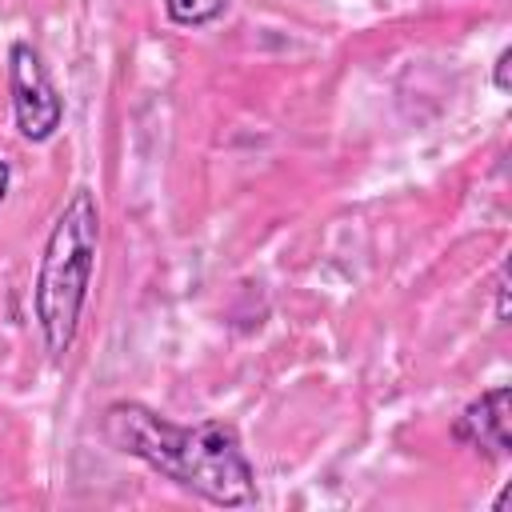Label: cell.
Segmentation results:
<instances>
[{
	"label": "cell",
	"instance_id": "1",
	"mask_svg": "<svg viewBox=\"0 0 512 512\" xmlns=\"http://www.w3.org/2000/svg\"><path fill=\"white\" fill-rule=\"evenodd\" d=\"M100 428L116 452L148 464L164 480L196 492L216 508L256 504V472L244 456L240 432L224 420L172 424L136 400H120L104 412Z\"/></svg>",
	"mask_w": 512,
	"mask_h": 512
},
{
	"label": "cell",
	"instance_id": "3",
	"mask_svg": "<svg viewBox=\"0 0 512 512\" xmlns=\"http://www.w3.org/2000/svg\"><path fill=\"white\" fill-rule=\"evenodd\" d=\"M8 88H12V116L24 140L44 144L56 136L64 120V100L32 44H12L8 52Z\"/></svg>",
	"mask_w": 512,
	"mask_h": 512
},
{
	"label": "cell",
	"instance_id": "7",
	"mask_svg": "<svg viewBox=\"0 0 512 512\" xmlns=\"http://www.w3.org/2000/svg\"><path fill=\"white\" fill-rule=\"evenodd\" d=\"M496 316L508 320V268L496 272Z\"/></svg>",
	"mask_w": 512,
	"mask_h": 512
},
{
	"label": "cell",
	"instance_id": "5",
	"mask_svg": "<svg viewBox=\"0 0 512 512\" xmlns=\"http://www.w3.org/2000/svg\"><path fill=\"white\" fill-rule=\"evenodd\" d=\"M228 0H164V12L172 24L180 28H200V24H212L216 16H224Z\"/></svg>",
	"mask_w": 512,
	"mask_h": 512
},
{
	"label": "cell",
	"instance_id": "6",
	"mask_svg": "<svg viewBox=\"0 0 512 512\" xmlns=\"http://www.w3.org/2000/svg\"><path fill=\"white\" fill-rule=\"evenodd\" d=\"M508 64H512V48H504V52L496 56V72H492L496 92H508V88H512V80H508Z\"/></svg>",
	"mask_w": 512,
	"mask_h": 512
},
{
	"label": "cell",
	"instance_id": "8",
	"mask_svg": "<svg viewBox=\"0 0 512 512\" xmlns=\"http://www.w3.org/2000/svg\"><path fill=\"white\" fill-rule=\"evenodd\" d=\"M8 180H12V168H8V160H0V200L8 196Z\"/></svg>",
	"mask_w": 512,
	"mask_h": 512
},
{
	"label": "cell",
	"instance_id": "4",
	"mask_svg": "<svg viewBox=\"0 0 512 512\" xmlns=\"http://www.w3.org/2000/svg\"><path fill=\"white\" fill-rule=\"evenodd\" d=\"M456 444L484 452L488 460H504L512 452V436H508V388H488L484 396H476L452 424Z\"/></svg>",
	"mask_w": 512,
	"mask_h": 512
},
{
	"label": "cell",
	"instance_id": "2",
	"mask_svg": "<svg viewBox=\"0 0 512 512\" xmlns=\"http://www.w3.org/2000/svg\"><path fill=\"white\" fill-rule=\"evenodd\" d=\"M96 244H100L96 196L88 188H76L44 240L36 284H32V316L52 356H64L76 340L92 272H96Z\"/></svg>",
	"mask_w": 512,
	"mask_h": 512
}]
</instances>
